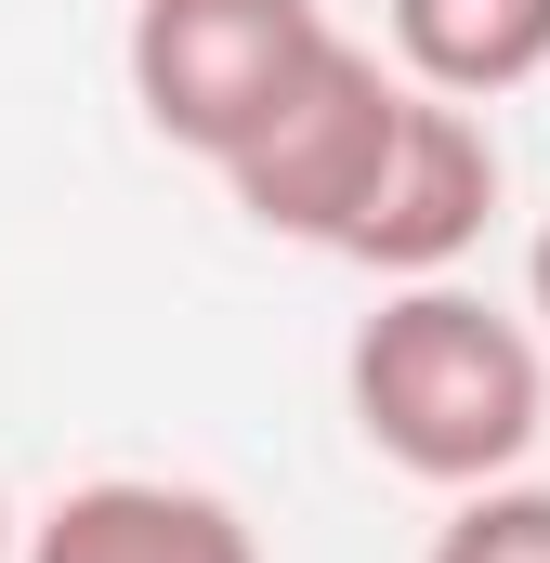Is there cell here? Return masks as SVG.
<instances>
[{"mask_svg": "<svg viewBox=\"0 0 550 563\" xmlns=\"http://www.w3.org/2000/svg\"><path fill=\"white\" fill-rule=\"evenodd\" d=\"M341 407L367 432V459H394L407 485H512L550 432V354L525 314H498L485 288L459 276H419L381 288V314L354 328L341 354Z\"/></svg>", "mask_w": 550, "mask_h": 563, "instance_id": "6da1fadb", "label": "cell"}, {"mask_svg": "<svg viewBox=\"0 0 550 563\" xmlns=\"http://www.w3.org/2000/svg\"><path fill=\"white\" fill-rule=\"evenodd\" d=\"M328 40H341V26H328L315 0H132L119 66H132L144 132L223 170V157L328 66Z\"/></svg>", "mask_w": 550, "mask_h": 563, "instance_id": "7a4b0ae2", "label": "cell"}, {"mask_svg": "<svg viewBox=\"0 0 550 563\" xmlns=\"http://www.w3.org/2000/svg\"><path fill=\"white\" fill-rule=\"evenodd\" d=\"M407 92H419L407 66H381L367 40H328V66L223 157V197L263 236H288V250H341L367 223V197H381V157L407 132Z\"/></svg>", "mask_w": 550, "mask_h": 563, "instance_id": "3957f363", "label": "cell"}, {"mask_svg": "<svg viewBox=\"0 0 550 563\" xmlns=\"http://www.w3.org/2000/svg\"><path fill=\"white\" fill-rule=\"evenodd\" d=\"M498 132H485V106H446V92H407V132L381 157V197H367V223L341 236V263H367L381 288H419V276H459L472 250H485V223H498Z\"/></svg>", "mask_w": 550, "mask_h": 563, "instance_id": "277c9868", "label": "cell"}, {"mask_svg": "<svg viewBox=\"0 0 550 563\" xmlns=\"http://www.w3.org/2000/svg\"><path fill=\"white\" fill-rule=\"evenodd\" d=\"M26 563H263V538H250V511L210 498V485L92 472V485H66V498L26 525Z\"/></svg>", "mask_w": 550, "mask_h": 563, "instance_id": "5b68a950", "label": "cell"}, {"mask_svg": "<svg viewBox=\"0 0 550 563\" xmlns=\"http://www.w3.org/2000/svg\"><path fill=\"white\" fill-rule=\"evenodd\" d=\"M394 66L446 106H498L550 66V0H394Z\"/></svg>", "mask_w": 550, "mask_h": 563, "instance_id": "8992f818", "label": "cell"}, {"mask_svg": "<svg viewBox=\"0 0 550 563\" xmlns=\"http://www.w3.org/2000/svg\"><path fill=\"white\" fill-rule=\"evenodd\" d=\"M419 563H550V485H472L446 525H432V551Z\"/></svg>", "mask_w": 550, "mask_h": 563, "instance_id": "52a82bcc", "label": "cell"}, {"mask_svg": "<svg viewBox=\"0 0 550 563\" xmlns=\"http://www.w3.org/2000/svg\"><path fill=\"white\" fill-rule=\"evenodd\" d=\"M525 288H538V328H550V223H538V250H525Z\"/></svg>", "mask_w": 550, "mask_h": 563, "instance_id": "ba28073f", "label": "cell"}, {"mask_svg": "<svg viewBox=\"0 0 550 563\" xmlns=\"http://www.w3.org/2000/svg\"><path fill=\"white\" fill-rule=\"evenodd\" d=\"M0 563H26V525H13V498H0Z\"/></svg>", "mask_w": 550, "mask_h": 563, "instance_id": "9c48e42d", "label": "cell"}]
</instances>
